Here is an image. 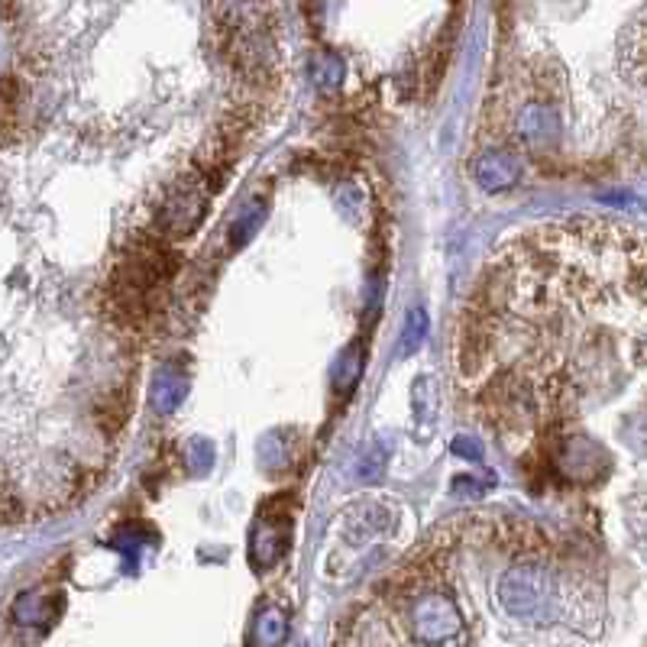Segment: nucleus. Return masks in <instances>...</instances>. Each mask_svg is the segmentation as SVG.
<instances>
[{
  "instance_id": "obj_1",
  "label": "nucleus",
  "mask_w": 647,
  "mask_h": 647,
  "mask_svg": "<svg viewBox=\"0 0 647 647\" xmlns=\"http://www.w3.org/2000/svg\"><path fill=\"white\" fill-rule=\"evenodd\" d=\"M457 337L483 428L557 476L596 411L647 398V233L609 220L541 224L495 253Z\"/></svg>"
},
{
  "instance_id": "obj_2",
  "label": "nucleus",
  "mask_w": 647,
  "mask_h": 647,
  "mask_svg": "<svg viewBox=\"0 0 647 647\" xmlns=\"http://www.w3.org/2000/svg\"><path fill=\"white\" fill-rule=\"evenodd\" d=\"M499 602L521 622H550L557 612V589L541 567L521 563L499 580Z\"/></svg>"
},
{
  "instance_id": "obj_3",
  "label": "nucleus",
  "mask_w": 647,
  "mask_h": 647,
  "mask_svg": "<svg viewBox=\"0 0 647 647\" xmlns=\"http://www.w3.org/2000/svg\"><path fill=\"white\" fill-rule=\"evenodd\" d=\"M408 628H411V638L428 644V647H440V644H450L453 638L463 635V612L460 605L453 602L447 593H421L415 602L408 605Z\"/></svg>"
},
{
  "instance_id": "obj_4",
  "label": "nucleus",
  "mask_w": 647,
  "mask_h": 647,
  "mask_svg": "<svg viewBox=\"0 0 647 647\" xmlns=\"http://www.w3.org/2000/svg\"><path fill=\"white\" fill-rule=\"evenodd\" d=\"M473 175H476V182L483 188L502 191V188L518 182V165H515V159H508L505 153H486L483 159L476 162Z\"/></svg>"
},
{
  "instance_id": "obj_5",
  "label": "nucleus",
  "mask_w": 647,
  "mask_h": 647,
  "mask_svg": "<svg viewBox=\"0 0 647 647\" xmlns=\"http://www.w3.org/2000/svg\"><path fill=\"white\" fill-rule=\"evenodd\" d=\"M282 641H285V615H282V609H275V605H266L256 618L253 644L256 647H279Z\"/></svg>"
},
{
  "instance_id": "obj_6",
  "label": "nucleus",
  "mask_w": 647,
  "mask_h": 647,
  "mask_svg": "<svg viewBox=\"0 0 647 647\" xmlns=\"http://www.w3.org/2000/svg\"><path fill=\"white\" fill-rule=\"evenodd\" d=\"M178 402H182V382L172 379L169 373L159 376V382H156V408L162 411V415H169V411H175Z\"/></svg>"
},
{
  "instance_id": "obj_7",
  "label": "nucleus",
  "mask_w": 647,
  "mask_h": 647,
  "mask_svg": "<svg viewBox=\"0 0 647 647\" xmlns=\"http://www.w3.org/2000/svg\"><path fill=\"white\" fill-rule=\"evenodd\" d=\"M424 334H428V314H424L421 308L415 311H408V321H405V330H402V350H415L418 343L424 340Z\"/></svg>"
}]
</instances>
